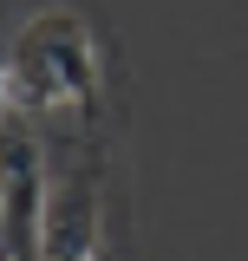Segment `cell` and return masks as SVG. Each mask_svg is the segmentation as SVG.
Here are the masks:
<instances>
[{
	"instance_id": "cell-1",
	"label": "cell",
	"mask_w": 248,
	"mask_h": 261,
	"mask_svg": "<svg viewBox=\"0 0 248 261\" xmlns=\"http://www.w3.org/2000/svg\"><path fill=\"white\" fill-rule=\"evenodd\" d=\"M7 118L53 130H111V72L79 7H39L7 46Z\"/></svg>"
},
{
	"instance_id": "cell-2",
	"label": "cell",
	"mask_w": 248,
	"mask_h": 261,
	"mask_svg": "<svg viewBox=\"0 0 248 261\" xmlns=\"http://www.w3.org/2000/svg\"><path fill=\"white\" fill-rule=\"evenodd\" d=\"M46 144V248L39 261H131L111 130H53Z\"/></svg>"
},
{
	"instance_id": "cell-3",
	"label": "cell",
	"mask_w": 248,
	"mask_h": 261,
	"mask_svg": "<svg viewBox=\"0 0 248 261\" xmlns=\"http://www.w3.org/2000/svg\"><path fill=\"white\" fill-rule=\"evenodd\" d=\"M0 261H39L46 248V144L39 130L7 118L0 144Z\"/></svg>"
}]
</instances>
